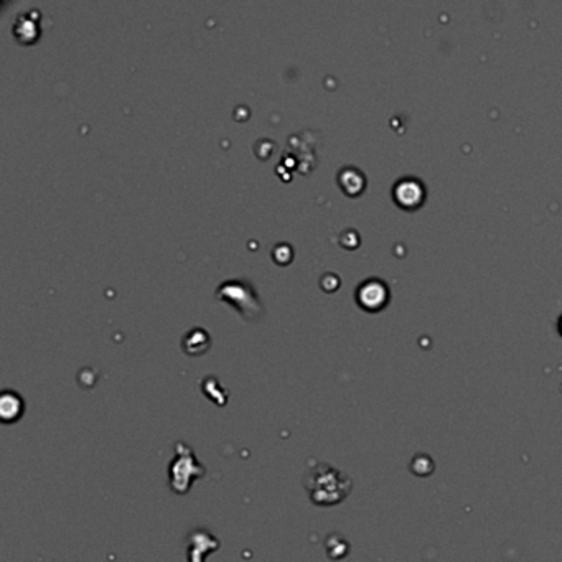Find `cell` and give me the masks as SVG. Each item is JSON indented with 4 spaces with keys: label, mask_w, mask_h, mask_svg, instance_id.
<instances>
[{
    "label": "cell",
    "mask_w": 562,
    "mask_h": 562,
    "mask_svg": "<svg viewBox=\"0 0 562 562\" xmlns=\"http://www.w3.org/2000/svg\"><path fill=\"white\" fill-rule=\"evenodd\" d=\"M25 409L23 399L15 391H4L0 396V418L5 424L17 423Z\"/></svg>",
    "instance_id": "cell-6"
},
{
    "label": "cell",
    "mask_w": 562,
    "mask_h": 562,
    "mask_svg": "<svg viewBox=\"0 0 562 562\" xmlns=\"http://www.w3.org/2000/svg\"><path fill=\"white\" fill-rule=\"evenodd\" d=\"M304 486L314 505L335 506L350 495L351 480L335 466L317 461L305 471Z\"/></svg>",
    "instance_id": "cell-1"
},
{
    "label": "cell",
    "mask_w": 562,
    "mask_h": 562,
    "mask_svg": "<svg viewBox=\"0 0 562 562\" xmlns=\"http://www.w3.org/2000/svg\"><path fill=\"white\" fill-rule=\"evenodd\" d=\"M394 202L406 210L419 208L425 200V188L420 180L404 177L398 180L393 187Z\"/></svg>",
    "instance_id": "cell-5"
},
{
    "label": "cell",
    "mask_w": 562,
    "mask_h": 562,
    "mask_svg": "<svg viewBox=\"0 0 562 562\" xmlns=\"http://www.w3.org/2000/svg\"><path fill=\"white\" fill-rule=\"evenodd\" d=\"M183 351L188 355H202L210 346V335L203 328H192L183 337Z\"/></svg>",
    "instance_id": "cell-8"
},
{
    "label": "cell",
    "mask_w": 562,
    "mask_h": 562,
    "mask_svg": "<svg viewBox=\"0 0 562 562\" xmlns=\"http://www.w3.org/2000/svg\"><path fill=\"white\" fill-rule=\"evenodd\" d=\"M388 299L389 289L381 279L369 277L363 280L358 285V289H356V300H358V304L363 309L371 310V312L383 309L386 302H388Z\"/></svg>",
    "instance_id": "cell-4"
},
{
    "label": "cell",
    "mask_w": 562,
    "mask_h": 562,
    "mask_svg": "<svg viewBox=\"0 0 562 562\" xmlns=\"http://www.w3.org/2000/svg\"><path fill=\"white\" fill-rule=\"evenodd\" d=\"M559 332L562 333V317H561V320H559Z\"/></svg>",
    "instance_id": "cell-11"
},
{
    "label": "cell",
    "mask_w": 562,
    "mask_h": 562,
    "mask_svg": "<svg viewBox=\"0 0 562 562\" xmlns=\"http://www.w3.org/2000/svg\"><path fill=\"white\" fill-rule=\"evenodd\" d=\"M207 474L205 465L197 459L193 449L185 442L175 444V455L168 465V486L177 495H187L193 481Z\"/></svg>",
    "instance_id": "cell-2"
},
{
    "label": "cell",
    "mask_w": 562,
    "mask_h": 562,
    "mask_svg": "<svg viewBox=\"0 0 562 562\" xmlns=\"http://www.w3.org/2000/svg\"><path fill=\"white\" fill-rule=\"evenodd\" d=\"M212 533L203 529H197L188 534V561L190 562H203V554L213 553V549H202V546L212 538Z\"/></svg>",
    "instance_id": "cell-9"
},
{
    "label": "cell",
    "mask_w": 562,
    "mask_h": 562,
    "mask_svg": "<svg viewBox=\"0 0 562 562\" xmlns=\"http://www.w3.org/2000/svg\"><path fill=\"white\" fill-rule=\"evenodd\" d=\"M338 183L348 195H358L365 188V175L356 167H343L338 172Z\"/></svg>",
    "instance_id": "cell-7"
},
{
    "label": "cell",
    "mask_w": 562,
    "mask_h": 562,
    "mask_svg": "<svg viewBox=\"0 0 562 562\" xmlns=\"http://www.w3.org/2000/svg\"><path fill=\"white\" fill-rule=\"evenodd\" d=\"M13 33L20 42H33L38 35V25L30 15H20L13 25Z\"/></svg>",
    "instance_id": "cell-10"
},
{
    "label": "cell",
    "mask_w": 562,
    "mask_h": 562,
    "mask_svg": "<svg viewBox=\"0 0 562 562\" xmlns=\"http://www.w3.org/2000/svg\"><path fill=\"white\" fill-rule=\"evenodd\" d=\"M217 295L248 320H256L263 315V305L259 302L258 294L253 284L246 279L226 280L217 290Z\"/></svg>",
    "instance_id": "cell-3"
}]
</instances>
